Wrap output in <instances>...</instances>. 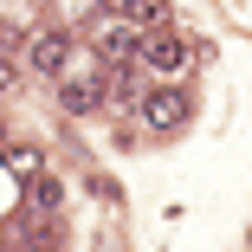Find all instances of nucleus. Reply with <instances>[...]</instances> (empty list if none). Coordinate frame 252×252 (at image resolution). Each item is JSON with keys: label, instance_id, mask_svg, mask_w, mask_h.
I'll return each mask as SVG.
<instances>
[{"label": "nucleus", "instance_id": "nucleus-1", "mask_svg": "<svg viewBox=\"0 0 252 252\" xmlns=\"http://www.w3.org/2000/svg\"><path fill=\"white\" fill-rule=\"evenodd\" d=\"M142 65L168 78V71H181V65H188V45H181L168 26H156V32H142Z\"/></svg>", "mask_w": 252, "mask_h": 252}, {"label": "nucleus", "instance_id": "nucleus-2", "mask_svg": "<svg viewBox=\"0 0 252 252\" xmlns=\"http://www.w3.org/2000/svg\"><path fill=\"white\" fill-rule=\"evenodd\" d=\"M97 52H104L110 65H123V59H136V52H142V26H136L129 13H117V20H110L104 32H97Z\"/></svg>", "mask_w": 252, "mask_h": 252}, {"label": "nucleus", "instance_id": "nucleus-3", "mask_svg": "<svg viewBox=\"0 0 252 252\" xmlns=\"http://www.w3.org/2000/svg\"><path fill=\"white\" fill-rule=\"evenodd\" d=\"M65 59H71V39H65V32H39V39L26 45V65H32L39 78H59Z\"/></svg>", "mask_w": 252, "mask_h": 252}, {"label": "nucleus", "instance_id": "nucleus-4", "mask_svg": "<svg viewBox=\"0 0 252 252\" xmlns=\"http://www.w3.org/2000/svg\"><path fill=\"white\" fill-rule=\"evenodd\" d=\"M142 117H149V129L168 136V129H181V117H188V97H181V91H149V97H142Z\"/></svg>", "mask_w": 252, "mask_h": 252}, {"label": "nucleus", "instance_id": "nucleus-5", "mask_svg": "<svg viewBox=\"0 0 252 252\" xmlns=\"http://www.w3.org/2000/svg\"><path fill=\"white\" fill-rule=\"evenodd\" d=\"M117 13H129L142 32H156V26H168V0H117Z\"/></svg>", "mask_w": 252, "mask_h": 252}, {"label": "nucleus", "instance_id": "nucleus-6", "mask_svg": "<svg viewBox=\"0 0 252 252\" xmlns=\"http://www.w3.org/2000/svg\"><path fill=\"white\" fill-rule=\"evenodd\" d=\"M0 162H7V175H13V181L45 175V156H39V149H7V142H0Z\"/></svg>", "mask_w": 252, "mask_h": 252}, {"label": "nucleus", "instance_id": "nucleus-7", "mask_svg": "<svg viewBox=\"0 0 252 252\" xmlns=\"http://www.w3.org/2000/svg\"><path fill=\"white\" fill-rule=\"evenodd\" d=\"M91 104H97V78L84 71L78 84H65V110H91Z\"/></svg>", "mask_w": 252, "mask_h": 252}, {"label": "nucleus", "instance_id": "nucleus-8", "mask_svg": "<svg viewBox=\"0 0 252 252\" xmlns=\"http://www.w3.org/2000/svg\"><path fill=\"white\" fill-rule=\"evenodd\" d=\"M26 188H32V200H39V214H52V207H59V181H52V175H32Z\"/></svg>", "mask_w": 252, "mask_h": 252}, {"label": "nucleus", "instance_id": "nucleus-9", "mask_svg": "<svg viewBox=\"0 0 252 252\" xmlns=\"http://www.w3.org/2000/svg\"><path fill=\"white\" fill-rule=\"evenodd\" d=\"M13 78H20V71H13V59H7V52H0V91H7Z\"/></svg>", "mask_w": 252, "mask_h": 252}, {"label": "nucleus", "instance_id": "nucleus-10", "mask_svg": "<svg viewBox=\"0 0 252 252\" xmlns=\"http://www.w3.org/2000/svg\"><path fill=\"white\" fill-rule=\"evenodd\" d=\"M0 142H7V123H0Z\"/></svg>", "mask_w": 252, "mask_h": 252}]
</instances>
